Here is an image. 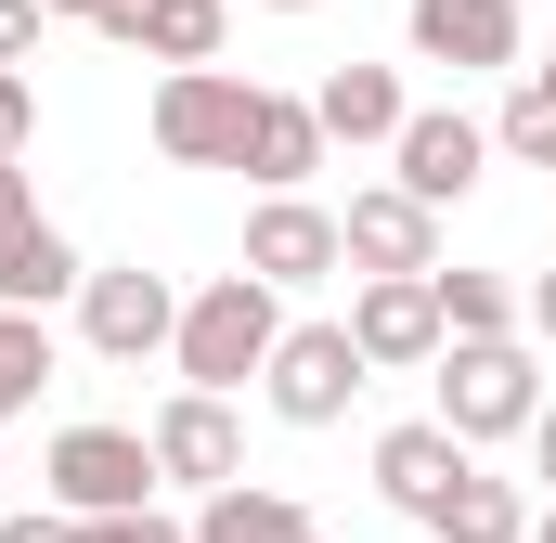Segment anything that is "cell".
<instances>
[{"label": "cell", "instance_id": "cell-15", "mask_svg": "<svg viewBox=\"0 0 556 543\" xmlns=\"http://www.w3.org/2000/svg\"><path fill=\"white\" fill-rule=\"evenodd\" d=\"M194 543H324V518L273 479H220V492H194Z\"/></svg>", "mask_w": 556, "mask_h": 543}, {"label": "cell", "instance_id": "cell-22", "mask_svg": "<svg viewBox=\"0 0 556 543\" xmlns=\"http://www.w3.org/2000/svg\"><path fill=\"white\" fill-rule=\"evenodd\" d=\"M39 389H52V324L39 311H0V427L39 414Z\"/></svg>", "mask_w": 556, "mask_h": 543}, {"label": "cell", "instance_id": "cell-6", "mask_svg": "<svg viewBox=\"0 0 556 543\" xmlns=\"http://www.w3.org/2000/svg\"><path fill=\"white\" fill-rule=\"evenodd\" d=\"M155 440L142 427H65L52 440V505L65 518H117V505H155Z\"/></svg>", "mask_w": 556, "mask_h": 543}, {"label": "cell", "instance_id": "cell-5", "mask_svg": "<svg viewBox=\"0 0 556 543\" xmlns=\"http://www.w3.org/2000/svg\"><path fill=\"white\" fill-rule=\"evenodd\" d=\"M78 337H91L104 363H155V350L181 337V285H168V272H142V260L78 272Z\"/></svg>", "mask_w": 556, "mask_h": 543}, {"label": "cell", "instance_id": "cell-8", "mask_svg": "<svg viewBox=\"0 0 556 543\" xmlns=\"http://www.w3.org/2000/svg\"><path fill=\"white\" fill-rule=\"evenodd\" d=\"M402 26H415V65H453V78H492L531 52L518 0H402Z\"/></svg>", "mask_w": 556, "mask_h": 543}, {"label": "cell", "instance_id": "cell-26", "mask_svg": "<svg viewBox=\"0 0 556 543\" xmlns=\"http://www.w3.org/2000/svg\"><path fill=\"white\" fill-rule=\"evenodd\" d=\"M39 26H52L39 0H0V65H26V52H39Z\"/></svg>", "mask_w": 556, "mask_h": 543}, {"label": "cell", "instance_id": "cell-12", "mask_svg": "<svg viewBox=\"0 0 556 543\" xmlns=\"http://www.w3.org/2000/svg\"><path fill=\"white\" fill-rule=\"evenodd\" d=\"M479 168H492V130H479V117H453V104H415L402 142H389V181H415L427 207L479 194Z\"/></svg>", "mask_w": 556, "mask_h": 543}, {"label": "cell", "instance_id": "cell-9", "mask_svg": "<svg viewBox=\"0 0 556 543\" xmlns=\"http://www.w3.org/2000/svg\"><path fill=\"white\" fill-rule=\"evenodd\" d=\"M337 233H350V272H440V207L415 181H363L337 207Z\"/></svg>", "mask_w": 556, "mask_h": 543}, {"label": "cell", "instance_id": "cell-27", "mask_svg": "<svg viewBox=\"0 0 556 543\" xmlns=\"http://www.w3.org/2000/svg\"><path fill=\"white\" fill-rule=\"evenodd\" d=\"M39 220V181H26V155H0V233H26Z\"/></svg>", "mask_w": 556, "mask_h": 543}, {"label": "cell", "instance_id": "cell-14", "mask_svg": "<svg viewBox=\"0 0 556 543\" xmlns=\"http://www.w3.org/2000/svg\"><path fill=\"white\" fill-rule=\"evenodd\" d=\"M466 466H479V440H453L440 414H415V427H376V492H389L415 531H427V505H440Z\"/></svg>", "mask_w": 556, "mask_h": 543}, {"label": "cell", "instance_id": "cell-1", "mask_svg": "<svg viewBox=\"0 0 556 543\" xmlns=\"http://www.w3.org/2000/svg\"><path fill=\"white\" fill-rule=\"evenodd\" d=\"M273 337H285V285H260V272L233 260L220 285H194L181 298V337H168V363H181V389H247L260 363H273Z\"/></svg>", "mask_w": 556, "mask_h": 543}, {"label": "cell", "instance_id": "cell-10", "mask_svg": "<svg viewBox=\"0 0 556 543\" xmlns=\"http://www.w3.org/2000/svg\"><path fill=\"white\" fill-rule=\"evenodd\" d=\"M337 260H350L337 207H311V194H260V207H247V272H260V285L298 298V285H324Z\"/></svg>", "mask_w": 556, "mask_h": 543}, {"label": "cell", "instance_id": "cell-4", "mask_svg": "<svg viewBox=\"0 0 556 543\" xmlns=\"http://www.w3.org/2000/svg\"><path fill=\"white\" fill-rule=\"evenodd\" d=\"M363 389H376V363L350 350V311H337V324H285L273 363H260V402H273L285 427H337Z\"/></svg>", "mask_w": 556, "mask_h": 543}, {"label": "cell", "instance_id": "cell-32", "mask_svg": "<svg viewBox=\"0 0 556 543\" xmlns=\"http://www.w3.org/2000/svg\"><path fill=\"white\" fill-rule=\"evenodd\" d=\"M273 13H324V0H273Z\"/></svg>", "mask_w": 556, "mask_h": 543}, {"label": "cell", "instance_id": "cell-19", "mask_svg": "<svg viewBox=\"0 0 556 543\" xmlns=\"http://www.w3.org/2000/svg\"><path fill=\"white\" fill-rule=\"evenodd\" d=\"M78 247L52 233V220H26V233H0V311H52V298H78Z\"/></svg>", "mask_w": 556, "mask_h": 543}, {"label": "cell", "instance_id": "cell-25", "mask_svg": "<svg viewBox=\"0 0 556 543\" xmlns=\"http://www.w3.org/2000/svg\"><path fill=\"white\" fill-rule=\"evenodd\" d=\"M0 543H78L65 505H0Z\"/></svg>", "mask_w": 556, "mask_h": 543}, {"label": "cell", "instance_id": "cell-28", "mask_svg": "<svg viewBox=\"0 0 556 543\" xmlns=\"http://www.w3.org/2000/svg\"><path fill=\"white\" fill-rule=\"evenodd\" d=\"M531 337L556 350V272H531Z\"/></svg>", "mask_w": 556, "mask_h": 543}, {"label": "cell", "instance_id": "cell-21", "mask_svg": "<svg viewBox=\"0 0 556 543\" xmlns=\"http://www.w3.org/2000/svg\"><path fill=\"white\" fill-rule=\"evenodd\" d=\"M492 155H518V168H544V181H556V78H544V65L505 91V117H492Z\"/></svg>", "mask_w": 556, "mask_h": 543}, {"label": "cell", "instance_id": "cell-3", "mask_svg": "<svg viewBox=\"0 0 556 543\" xmlns=\"http://www.w3.org/2000/svg\"><path fill=\"white\" fill-rule=\"evenodd\" d=\"M247 117H260V78H233V65H168L142 104L168 168H247Z\"/></svg>", "mask_w": 556, "mask_h": 543}, {"label": "cell", "instance_id": "cell-11", "mask_svg": "<svg viewBox=\"0 0 556 543\" xmlns=\"http://www.w3.org/2000/svg\"><path fill=\"white\" fill-rule=\"evenodd\" d=\"M142 440H155V479H168V492H220V479H247V440H233V402H220V389H181Z\"/></svg>", "mask_w": 556, "mask_h": 543}, {"label": "cell", "instance_id": "cell-33", "mask_svg": "<svg viewBox=\"0 0 556 543\" xmlns=\"http://www.w3.org/2000/svg\"><path fill=\"white\" fill-rule=\"evenodd\" d=\"M415 543H440V531H415Z\"/></svg>", "mask_w": 556, "mask_h": 543}, {"label": "cell", "instance_id": "cell-20", "mask_svg": "<svg viewBox=\"0 0 556 543\" xmlns=\"http://www.w3.org/2000/svg\"><path fill=\"white\" fill-rule=\"evenodd\" d=\"M440 285V337H505V324H531V285H505V272H427Z\"/></svg>", "mask_w": 556, "mask_h": 543}, {"label": "cell", "instance_id": "cell-24", "mask_svg": "<svg viewBox=\"0 0 556 543\" xmlns=\"http://www.w3.org/2000/svg\"><path fill=\"white\" fill-rule=\"evenodd\" d=\"M39 142V91H26V65H0V155H26Z\"/></svg>", "mask_w": 556, "mask_h": 543}, {"label": "cell", "instance_id": "cell-31", "mask_svg": "<svg viewBox=\"0 0 556 543\" xmlns=\"http://www.w3.org/2000/svg\"><path fill=\"white\" fill-rule=\"evenodd\" d=\"M531 543H556V505H544V518H531Z\"/></svg>", "mask_w": 556, "mask_h": 543}, {"label": "cell", "instance_id": "cell-13", "mask_svg": "<svg viewBox=\"0 0 556 543\" xmlns=\"http://www.w3.org/2000/svg\"><path fill=\"white\" fill-rule=\"evenodd\" d=\"M91 26H104L117 52H142V65H220V39H233L220 0H104Z\"/></svg>", "mask_w": 556, "mask_h": 543}, {"label": "cell", "instance_id": "cell-29", "mask_svg": "<svg viewBox=\"0 0 556 543\" xmlns=\"http://www.w3.org/2000/svg\"><path fill=\"white\" fill-rule=\"evenodd\" d=\"M531 466H544V479H556V402L531 414Z\"/></svg>", "mask_w": 556, "mask_h": 543}, {"label": "cell", "instance_id": "cell-30", "mask_svg": "<svg viewBox=\"0 0 556 543\" xmlns=\"http://www.w3.org/2000/svg\"><path fill=\"white\" fill-rule=\"evenodd\" d=\"M39 13H78V26H91V13H104V0H39Z\"/></svg>", "mask_w": 556, "mask_h": 543}, {"label": "cell", "instance_id": "cell-18", "mask_svg": "<svg viewBox=\"0 0 556 543\" xmlns=\"http://www.w3.org/2000/svg\"><path fill=\"white\" fill-rule=\"evenodd\" d=\"M427 531L440 543H531V505H518V479H492V466H466L440 505H427Z\"/></svg>", "mask_w": 556, "mask_h": 543}, {"label": "cell", "instance_id": "cell-17", "mask_svg": "<svg viewBox=\"0 0 556 543\" xmlns=\"http://www.w3.org/2000/svg\"><path fill=\"white\" fill-rule=\"evenodd\" d=\"M311 117L324 142H402V65H324V91H311Z\"/></svg>", "mask_w": 556, "mask_h": 543}, {"label": "cell", "instance_id": "cell-2", "mask_svg": "<svg viewBox=\"0 0 556 543\" xmlns=\"http://www.w3.org/2000/svg\"><path fill=\"white\" fill-rule=\"evenodd\" d=\"M440 427L453 440H531V414H544V363H531V337L505 324V337H440Z\"/></svg>", "mask_w": 556, "mask_h": 543}, {"label": "cell", "instance_id": "cell-7", "mask_svg": "<svg viewBox=\"0 0 556 543\" xmlns=\"http://www.w3.org/2000/svg\"><path fill=\"white\" fill-rule=\"evenodd\" d=\"M350 350L376 376H427L440 363V285L427 272H363L350 285Z\"/></svg>", "mask_w": 556, "mask_h": 543}, {"label": "cell", "instance_id": "cell-16", "mask_svg": "<svg viewBox=\"0 0 556 543\" xmlns=\"http://www.w3.org/2000/svg\"><path fill=\"white\" fill-rule=\"evenodd\" d=\"M324 155H337V142H324V117H311L298 91H260V117H247V181H260V194H298Z\"/></svg>", "mask_w": 556, "mask_h": 543}, {"label": "cell", "instance_id": "cell-34", "mask_svg": "<svg viewBox=\"0 0 556 543\" xmlns=\"http://www.w3.org/2000/svg\"><path fill=\"white\" fill-rule=\"evenodd\" d=\"M544 78H556V65H544Z\"/></svg>", "mask_w": 556, "mask_h": 543}, {"label": "cell", "instance_id": "cell-23", "mask_svg": "<svg viewBox=\"0 0 556 543\" xmlns=\"http://www.w3.org/2000/svg\"><path fill=\"white\" fill-rule=\"evenodd\" d=\"M78 543H194V531L155 518V505H117V518H78Z\"/></svg>", "mask_w": 556, "mask_h": 543}]
</instances>
